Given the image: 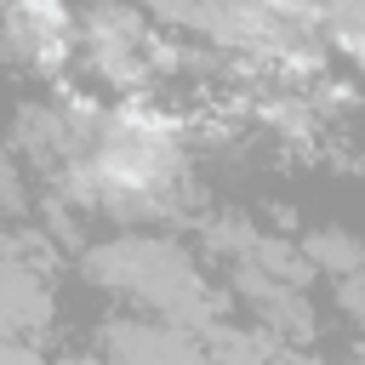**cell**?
Wrapping results in <instances>:
<instances>
[{
  "mask_svg": "<svg viewBox=\"0 0 365 365\" xmlns=\"http://www.w3.org/2000/svg\"><path fill=\"white\" fill-rule=\"evenodd\" d=\"M297 245H302L308 268H314V274H331L336 285H342V279H354V274L365 268V240H359V234H348V228H308Z\"/></svg>",
  "mask_w": 365,
  "mask_h": 365,
  "instance_id": "cell-1",
  "label": "cell"
},
{
  "mask_svg": "<svg viewBox=\"0 0 365 365\" xmlns=\"http://www.w3.org/2000/svg\"><path fill=\"white\" fill-rule=\"evenodd\" d=\"M205 245L217 251V257H228V268L234 262H251V251H257V240H262V228H251V217H240V211H217V217H205Z\"/></svg>",
  "mask_w": 365,
  "mask_h": 365,
  "instance_id": "cell-2",
  "label": "cell"
},
{
  "mask_svg": "<svg viewBox=\"0 0 365 365\" xmlns=\"http://www.w3.org/2000/svg\"><path fill=\"white\" fill-rule=\"evenodd\" d=\"M0 365H46V348H34V342H0Z\"/></svg>",
  "mask_w": 365,
  "mask_h": 365,
  "instance_id": "cell-3",
  "label": "cell"
},
{
  "mask_svg": "<svg viewBox=\"0 0 365 365\" xmlns=\"http://www.w3.org/2000/svg\"><path fill=\"white\" fill-rule=\"evenodd\" d=\"M51 365H108V359H91V354H63V359H51Z\"/></svg>",
  "mask_w": 365,
  "mask_h": 365,
  "instance_id": "cell-4",
  "label": "cell"
}]
</instances>
